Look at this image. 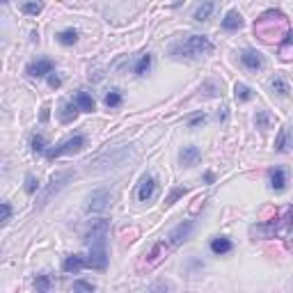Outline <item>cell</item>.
Segmentation results:
<instances>
[{
    "label": "cell",
    "instance_id": "obj_4",
    "mask_svg": "<svg viewBox=\"0 0 293 293\" xmlns=\"http://www.w3.org/2000/svg\"><path fill=\"white\" fill-rule=\"evenodd\" d=\"M110 204H112V192L101 188V190H94L90 195V199H87V211H90V213H101V211L110 209Z\"/></svg>",
    "mask_w": 293,
    "mask_h": 293
},
{
    "label": "cell",
    "instance_id": "obj_21",
    "mask_svg": "<svg viewBox=\"0 0 293 293\" xmlns=\"http://www.w3.org/2000/svg\"><path fill=\"white\" fill-rule=\"evenodd\" d=\"M57 41H60V44H64V46L76 44V41H78V32L76 30H62L57 35Z\"/></svg>",
    "mask_w": 293,
    "mask_h": 293
},
{
    "label": "cell",
    "instance_id": "obj_7",
    "mask_svg": "<svg viewBox=\"0 0 293 293\" xmlns=\"http://www.w3.org/2000/svg\"><path fill=\"white\" fill-rule=\"evenodd\" d=\"M87 266L94 270H105L108 266V254H105V245H92L90 254H87Z\"/></svg>",
    "mask_w": 293,
    "mask_h": 293
},
{
    "label": "cell",
    "instance_id": "obj_37",
    "mask_svg": "<svg viewBox=\"0 0 293 293\" xmlns=\"http://www.w3.org/2000/svg\"><path fill=\"white\" fill-rule=\"evenodd\" d=\"M3 3H9V0H3Z\"/></svg>",
    "mask_w": 293,
    "mask_h": 293
},
{
    "label": "cell",
    "instance_id": "obj_13",
    "mask_svg": "<svg viewBox=\"0 0 293 293\" xmlns=\"http://www.w3.org/2000/svg\"><path fill=\"white\" fill-rule=\"evenodd\" d=\"M179 158H181V163L186 165V167H190V165H195L197 160H199V149H197L195 144H188V146H183V149H181Z\"/></svg>",
    "mask_w": 293,
    "mask_h": 293
},
{
    "label": "cell",
    "instance_id": "obj_25",
    "mask_svg": "<svg viewBox=\"0 0 293 293\" xmlns=\"http://www.w3.org/2000/svg\"><path fill=\"white\" fill-rule=\"evenodd\" d=\"M105 105H108V108L122 105V94H119V90H112L110 94H105Z\"/></svg>",
    "mask_w": 293,
    "mask_h": 293
},
{
    "label": "cell",
    "instance_id": "obj_36",
    "mask_svg": "<svg viewBox=\"0 0 293 293\" xmlns=\"http://www.w3.org/2000/svg\"><path fill=\"white\" fill-rule=\"evenodd\" d=\"M256 122H259L261 126H266V122H268V119H266V114H259V117H256Z\"/></svg>",
    "mask_w": 293,
    "mask_h": 293
},
{
    "label": "cell",
    "instance_id": "obj_5",
    "mask_svg": "<svg viewBox=\"0 0 293 293\" xmlns=\"http://www.w3.org/2000/svg\"><path fill=\"white\" fill-rule=\"evenodd\" d=\"M108 220H96L94 224L90 227V231L85 233V241L90 245H105V238H108Z\"/></svg>",
    "mask_w": 293,
    "mask_h": 293
},
{
    "label": "cell",
    "instance_id": "obj_3",
    "mask_svg": "<svg viewBox=\"0 0 293 293\" xmlns=\"http://www.w3.org/2000/svg\"><path fill=\"white\" fill-rule=\"evenodd\" d=\"M82 144H85V137H82V135H73V137H69V140H64L60 146H55V149L46 151V158H48V160H55V158H60V156L76 154V151L82 149Z\"/></svg>",
    "mask_w": 293,
    "mask_h": 293
},
{
    "label": "cell",
    "instance_id": "obj_19",
    "mask_svg": "<svg viewBox=\"0 0 293 293\" xmlns=\"http://www.w3.org/2000/svg\"><path fill=\"white\" fill-rule=\"evenodd\" d=\"M149 69H151V53H144L140 57V62L135 64V73H137V76H146Z\"/></svg>",
    "mask_w": 293,
    "mask_h": 293
},
{
    "label": "cell",
    "instance_id": "obj_26",
    "mask_svg": "<svg viewBox=\"0 0 293 293\" xmlns=\"http://www.w3.org/2000/svg\"><path fill=\"white\" fill-rule=\"evenodd\" d=\"M270 85H273V90L277 92L279 96H286L288 94V85L282 80V78H273V82H270Z\"/></svg>",
    "mask_w": 293,
    "mask_h": 293
},
{
    "label": "cell",
    "instance_id": "obj_15",
    "mask_svg": "<svg viewBox=\"0 0 293 293\" xmlns=\"http://www.w3.org/2000/svg\"><path fill=\"white\" fill-rule=\"evenodd\" d=\"M270 188L277 192L286 188V172H284L282 167H275L273 172H270Z\"/></svg>",
    "mask_w": 293,
    "mask_h": 293
},
{
    "label": "cell",
    "instance_id": "obj_14",
    "mask_svg": "<svg viewBox=\"0 0 293 293\" xmlns=\"http://www.w3.org/2000/svg\"><path fill=\"white\" fill-rule=\"evenodd\" d=\"M222 27L224 30H238V27H243V16L236 12V9H231V12H227V16L222 18Z\"/></svg>",
    "mask_w": 293,
    "mask_h": 293
},
{
    "label": "cell",
    "instance_id": "obj_17",
    "mask_svg": "<svg viewBox=\"0 0 293 293\" xmlns=\"http://www.w3.org/2000/svg\"><path fill=\"white\" fill-rule=\"evenodd\" d=\"M231 247H233L231 241L224 236H218L211 241V252H213V254H227V252H231Z\"/></svg>",
    "mask_w": 293,
    "mask_h": 293
},
{
    "label": "cell",
    "instance_id": "obj_33",
    "mask_svg": "<svg viewBox=\"0 0 293 293\" xmlns=\"http://www.w3.org/2000/svg\"><path fill=\"white\" fill-rule=\"evenodd\" d=\"M9 218H12V206L5 201L3 204V222H9Z\"/></svg>",
    "mask_w": 293,
    "mask_h": 293
},
{
    "label": "cell",
    "instance_id": "obj_16",
    "mask_svg": "<svg viewBox=\"0 0 293 293\" xmlns=\"http://www.w3.org/2000/svg\"><path fill=\"white\" fill-rule=\"evenodd\" d=\"M213 7H215L213 0H201V5L195 9V16H192V18H195V21H199V23L201 21H209L211 14H213Z\"/></svg>",
    "mask_w": 293,
    "mask_h": 293
},
{
    "label": "cell",
    "instance_id": "obj_30",
    "mask_svg": "<svg viewBox=\"0 0 293 293\" xmlns=\"http://www.w3.org/2000/svg\"><path fill=\"white\" fill-rule=\"evenodd\" d=\"M284 144H286V131H282V133H279L277 142H275V149H277V151H284V149H286V146H284Z\"/></svg>",
    "mask_w": 293,
    "mask_h": 293
},
{
    "label": "cell",
    "instance_id": "obj_35",
    "mask_svg": "<svg viewBox=\"0 0 293 293\" xmlns=\"http://www.w3.org/2000/svg\"><path fill=\"white\" fill-rule=\"evenodd\" d=\"M48 105H44V110H41V122H48Z\"/></svg>",
    "mask_w": 293,
    "mask_h": 293
},
{
    "label": "cell",
    "instance_id": "obj_20",
    "mask_svg": "<svg viewBox=\"0 0 293 293\" xmlns=\"http://www.w3.org/2000/svg\"><path fill=\"white\" fill-rule=\"evenodd\" d=\"M23 14H32V16H37V14L44 9V3L41 0H27V3H23Z\"/></svg>",
    "mask_w": 293,
    "mask_h": 293
},
{
    "label": "cell",
    "instance_id": "obj_12",
    "mask_svg": "<svg viewBox=\"0 0 293 293\" xmlns=\"http://www.w3.org/2000/svg\"><path fill=\"white\" fill-rule=\"evenodd\" d=\"M85 266H87V256H82V254H71V256H67V259H64L62 268L67 270V273H78V270H82Z\"/></svg>",
    "mask_w": 293,
    "mask_h": 293
},
{
    "label": "cell",
    "instance_id": "obj_22",
    "mask_svg": "<svg viewBox=\"0 0 293 293\" xmlns=\"http://www.w3.org/2000/svg\"><path fill=\"white\" fill-rule=\"evenodd\" d=\"M78 103H67L64 105V112H62V122L64 124H69V122H73V119L78 117Z\"/></svg>",
    "mask_w": 293,
    "mask_h": 293
},
{
    "label": "cell",
    "instance_id": "obj_18",
    "mask_svg": "<svg viewBox=\"0 0 293 293\" xmlns=\"http://www.w3.org/2000/svg\"><path fill=\"white\" fill-rule=\"evenodd\" d=\"M76 103H78V108H80L82 112H92V110L96 108L94 99H92L90 94H85V92H80V94L76 96Z\"/></svg>",
    "mask_w": 293,
    "mask_h": 293
},
{
    "label": "cell",
    "instance_id": "obj_34",
    "mask_svg": "<svg viewBox=\"0 0 293 293\" xmlns=\"http://www.w3.org/2000/svg\"><path fill=\"white\" fill-rule=\"evenodd\" d=\"M48 85L53 87V90H57V87L62 85V80H60V76H50V78H48Z\"/></svg>",
    "mask_w": 293,
    "mask_h": 293
},
{
    "label": "cell",
    "instance_id": "obj_6",
    "mask_svg": "<svg viewBox=\"0 0 293 293\" xmlns=\"http://www.w3.org/2000/svg\"><path fill=\"white\" fill-rule=\"evenodd\" d=\"M69 179H71V172H57V174H53V177H50V183H48V188H46L44 192H41V197H39V206H44L46 201L50 199V197H53V192H57L60 188L64 186V183L69 181Z\"/></svg>",
    "mask_w": 293,
    "mask_h": 293
},
{
    "label": "cell",
    "instance_id": "obj_29",
    "mask_svg": "<svg viewBox=\"0 0 293 293\" xmlns=\"http://www.w3.org/2000/svg\"><path fill=\"white\" fill-rule=\"evenodd\" d=\"M73 291H94V284H90V282H73Z\"/></svg>",
    "mask_w": 293,
    "mask_h": 293
},
{
    "label": "cell",
    "instance_id": "obj_2",
    "mask_svg": "<svg viewBox=\"0 0 293 293\" xmlns=\"http://www.w3.org/2000/svg\"><path fill=\"white\" fill-rule=\"evenodd\" d=\"M213 50V44H211L206 37L201 35H190L188 39L179 41L169 48V55L172 57H199V55H206Z\"/></svg>",
    "mask_w": 293,
    "mask_h": 293
},
{
    "label": "cell",
    "instance_id": "obj_28",
    "mask_svg": "<svg viewBox=\"0 0 293 293\" xmlns=\"http://www.w3.org/2000/svg\"><path fill=\"white\" fill-rule=\"evenodd\" d=\"M32 151H35V154H44V151H46V140L41 135L32 137Z\"/></svg>",
    "mask_w": 293,
    "mask_h": 293
},
{
    "label": "cell",
    "instance_id": "obj_32",
    "mask_svg": "<svg viewBox=\"0 0 293 293\" xmlns=\"http://www.w3.org/2000/svg\"><path fill=\"white\" fill-rule=\"evenodd\" d=\"M204 122H206V114H197V117H192L190 122H188V126L195 128V126H199V124H204Z\"/></svg>",
    "mask_w": 293,
    "mask_h": 293
},
{
    "label": "cell",
    "instance_id": "obj_23",
    "mask_svg": "<svg viewBox=\"0 0 293 293\" xmlns=\"http://www.w3.org/2000/svg\"><path fill=\"white\" fill-rule=\"evenodd\" d=\"M233 94H236L238 101H250L252 99V90L247 85H243V82H236V87H233Z\"/></svg>",
    "mask_w": 293,
    "mask_h": 293
},
{
    "label": "cell",
    "instance_id": "obj_1",
    "mask_svg": "<svg viewBox=\"0 0 293 293\" xmlns=\"http://www.w3.org/2000/svg\"><path fill=\"white\" fill-rule=\"evenodd\" d=\"M254 35L266 44H282L291 37V27L279 9H268L254 21Z\"/></svg>",
    "mask_w": 293,
    "mask_h": 293
},
{
    "label": "cell",
    "instance_id": "obj_9",
    "mask_svg": "<svg viewBox=\"0 0 293 293\" xmlns=\"http://www.w3.org/2000/svg\"><path fill=\"white\" fill-rule=\"evenodd\" d=\"M190 231H192V220H186V222H181L179 227H174L172 231H169V243L179 245L181 241H186V238L190 236Z\"/></svg>",
    "mask_w": 293,
    "mask_h": 293
},
{
    "label": "cell",
    "instance_id": "obj_11",
    "mask_svg": "<svg viewBox=\"0 0 293 293\" xmlns=\"http://www.w3.org/2000/svg\"><path fill=\"white\" fill-rule=\"evenodd\" d=\"M156 192V179L154 177H144L140 183V188H137V199L140 201H149L151 197H154Z\"/></svg>",
    "mask_w": 293,
    "mask_h": 293
},
{
    "label": "cell",
    "instance_id": "obj_27",
    "mask_svg": "<svg viewBox=\"0 0 293 293\" xmlns=\"http://www.w3.org/2000/svg\"><path fill=\"white\" fill-rule=\"evenodd\" d=\"M37 188H39V181L35 179V174H27L25 177V192L27 195H35Z\"/></svg>",
    "mask_w": 293,
    "mask_h": 293
},
{
    "label": "cell",
    "instance_id": "obj_10",
    "mask_svg": "<svg viewBox=\"0 0 293 293\" xmlns=\"http://www.w3.org/2000/svg\"><path fill=\"white\" fill-rule=\"evenodd\" d=\"M241 62L245 64L247 69H252V71H259V69H263V57H261V53H256V50H243V53H241Z\"/></svg>",
    "mask_w": 293,
    "mask_h": 293
},
{
    "label": "cell",
    "instance_id": "obj_24",
    "mask_svg": "<svg viewBox=\"0 0 293 293\" xmlns=\"http://www.w3.org/2000/svg\"><path fill=\"white\" fill-rule=\"evenodd\" d=\"M50 286H53V279H50L48 275H37V277H35V288H37V291H50Z\"/></svg>",
    "mask_w": 293,
    "mask_h": 293
},
{
    "label": "cell",
    "instance_id": "obj_8",
    "mask_svg": "<svg viewBox=\"0 0 293 293\" xmlns=\"http://www.w3.org/2000/svg\"><path fill=\"white\" fill-rule=\"evenodd\" d=\"M50 71H53V62H50V60H37V62L27 64V69H25V73L30 78H41Z\"/></svg>",
    "mask_w": 293,
    "mask_h": 293
},
{
    "label": "cell",
    "instance_id": "obj_31",
    "mask_svg": "<svg viewBox=\"0 0 293 293\" xmlns=\"http://www.w3.org/2000/svg\"><path fill=\"white\" fill-rule=\"evenodd\" d=\"M183 192H186V190H183V188H177V190H174V192H172V195H169V197H167V201H165V204H167V206H172V204H174V201H177V197H181V195H183Z\"/></svg>",
    "mask_w": 293,
    "mask_h": 293
}]
</instances>
